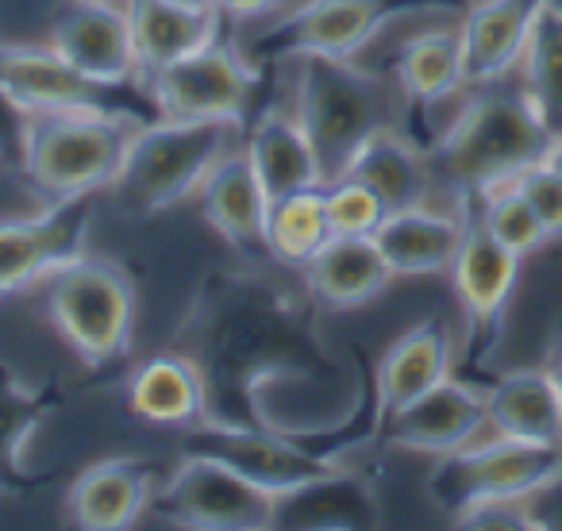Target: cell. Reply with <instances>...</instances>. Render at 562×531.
Listing matches in <instances>:
<instances>
[{"mask_svg":"<svg viewBox=\"0 0 562 531\" xmlns=\"http://www.w3.org/2000/svg\"><path fill=\"white\" fill-rule=\"evenodd\" d=\"M316 313L313 293L262 266L204 274L170 339L201 370L204 420L273 428L270 389L305 393L339 423L359 420V382L328 351Z\"/></svg>","mask_w":562,"mask_h":531,"instance_id":"obj_1","label":"cell"},{"mask_svg":"<svg viewBox=\"0 0 562 531\" xmlns=\"http://www.w3.org/2000/svg\"><path fill=\"white\" fill-rule=\"evenodd\" d=\"M554 132L543 124L520 78L470 86L443 132L428 143V166L436 193L447 204H470L482 189L513 181L547 155Z\"/></svg>","mask_w":562,"mask_h":531,"instance_id":"obj_2","label":"cell"},{"mask_svg":"<svg viewBox=\"0 0 562 531\" xmlns=\"http://www.w3.org/2000/svg\"><path fill=\"white\" fill-rule=\"evenodd\" d=\"M293 66V116L305 127L321 162L324 185L336 181L355 150L382 127L401 120V89L393 78L367 70L359 58L297 55Z\"/></svg>","mask_w":562,"mask_h":531,"instance_id":"obj_3","label":"cell"},{"mask_svg":"<svg viewBox=\"0 0 562 531\" xmlns=\"http://www.w3.org/2000/svg\"><path fill=\"white\" fill-rule=\"evenodd\" d=\"M147 120L109 109L32 112L16 170L50 201L112 189L135 132Z\"/></svg>","mask_w":562,"mask_h":531,"instance_id":"obj_4","label":"cell"},{"mask_svg":"<svg viewBox=\"0 0 562 531\" xmlns=\"http://www.w3.org/2000/svg\"><path fill=\"white\" fill-rule=\"evenodd\" d=\"M43 308L81 366L104 370L132 351L135 282L112 258L78 255L43 282Z\"/></svg>","mask_w":562,"mask_h":531,"instance_id":"obj_5","label":"cell"},{"mask_svg":"<svg viewBox=\"0 0 562 531\" xmlns=\"http://www.w3.org/2000/svg\"><path fill=\"white\" fill-rule=\"evenodd\" d=\"M239 124L227 120H155L135 132L109 193L132 216H150L193 196L216 162L232 155Z\"/></svg>","mask_w":562,"mask_h":531,"instance_id":"obj_6","label":"cell"},{"mask_svg":"<svg viewBox=\"0 0 562 531\" xmlns=\"http://www.w3.org/2000/svg\"><path fill=\"white\" fill-rule=\"evenodd\" d=\"M554 482H562V447L485 431L474 443L439 454L424 489L439 512L459 520L477 505L536 497Z\"/></svg>","mask_w":562,"mask_h":531,"instance_id":"obj_7","label":"cell"},{"mask_svg":"<svg viewBox=\"0 0 562 531\" xmlns=\"http://www.w3.org/2000/svg\"><path fill=\"white\" fill-rule=\"evenodd\" d=\"M420 9H428V0H305L273 20L258 39L239 43V50L258 70L297 55L359 58L385 27Z\"/></svg>","mask_w":562,"mask_h":531,"instance_id":"obj_8","label":"cell"},{"mask_svg":"<svg viewBox=\"0 0 562 531\" xmlns=\"http://www.w3.org/2000/svg\"><path fill=\"white\" fill-rule=\"evenodd\" d=\"M147 97L158 120H227L247 124L250 104L262 89V70L239 50V43L212 39L181 55L178 63L147 74Z\"/></svg>","mask_w":562,"mask_h":531,"instance_id":"obj_9","label":"cell"},{"mask_svg":"<svg viewBox=\"0 0 562 531\" xmlns=\"http://www.w3.org/2000/svg\"><path fill=\"white\" fill-rule=\"evenodd\" d=\"M273 493L258 489L224 462L181 454L178 470L155 489L150 512L201 531H266L273 523Z\"/></svg>","mask_w":562,"mask_h":531,"instance_id":"obj_10","label":"cell"},{"mask_svg":"<svg viewBox=\"0 0 562 531\" xmlns=\"http://www.w3.org/2000/svg\"><path fill=\"white\" fill-rule=\"evenodd\" d=\"M181 454H204V459L224 462V466H232L235 474H243L258 489L273 493V497L344 466L339 454L316 451V447H308L305 439L290 436V431L232 428V423H212V420L186 428Z\"/></svg>","mask_w":562,"mask_h":531,"instance_id":"obj_11","label":"cell"},{"mask_svg":"<svg viewBox=\"0 0 562 531\" xmlns=\"http://www.w3.org/2000/svg\"><path fill=\"white\" fill-rule=\"evenodd\" d=\"M0 89L27 112L58 109H109L155 124V101H132L127 86H104L74 70L55 47H27V43H0Z\"/></svg>","mask_w":562,"mask_h":531,"instance_id":"obj_12","label":"cell"},{"mask_svg":"<svg viewBox=\"0 0 562 531\" xmlns=\"http://www.w3.org/2000/svg\"><path fill=\"white\" fill-rule=\"evenodd\" d=\"M97 193L50 201L40 216L0 224V297L47 282L58 266L86 255Z\"/></svg>","mask_w":562,"mask_h":531,"instance_id":"obj_13","label":"cell"},{"mask_svg":"<svg viewBox=\"0 0 562 531\" xmlns=\"http://www.w3.org/2000/svg\"><path fill=\"white\" fill-rule=\"evenodd\" d=\"M520 262L524 258L493 239L482 227V219L470 212L467 231H462V242L447 274H451V290L459 297L462 316H467V343L474 351H490L497 343L508 301L520 282Z\"/></svg>","mask_w":562,"mask_h":531,"instance_id":"obj_14","label":"cell"},{"mask_svg":"<svg viewBox=\"0 0 562 531\" xmlns=\"http://www.w3.org/2000/svg\"><path fill=\"white\" fill-rule=\"evenodd\" d=\"M490 431V413H485V389L462 377H443L436 389L416 397L397 416L385 420L374 443H390L401 451L420 454H447L474 443Z\"/></svg>","mask_w":562,"mask_h":531,"instance_id":"obj_15","label":"cell"},{"mask_svg":"<svg viewBox=\"0 0 562 531\" xmlns=\"http://www.w3.org/2000/svg\"><path fill=\"white\" fill-rule=\"evenodd\" d=\"M454 366V331L447 320L431 316L420 320L397 336L390 343V351L382 354L374 370V408H370L367 439H378V431L385 428L390 416H397L405 405H413L416 397H424L428 389H436L443 377H451Z\"/></svg>","mask_w":562,"mask_h":531,"instance_id":"obj_16","label":"cell"},{"mask_svg":"<svg viewBox=\"0 0 562 531\" xmlns=\"http://www.w3.org/2000/svg\"><path fill=\"white\" fill-rule=\"evenodd\" d=\"M50 47L86 78L104 86H132L139 74L127 12L116 0H74L50 24Z\"/></svg>","mask_w":562,"mask_h":531,"instance_id":"obj_17","label":"cell"},{"mask_svg":"<svg viewBox=\"0 0 562 531\" xmlns=\"http://www.w3.org/2000/svg\"><path fill=\"white\" fill-rule=\"evenodd\" d=\"M539 12L543 0H470V9L459 20L467 86L513 78L536 32Z\"/></svg>","mask_w":562,"mask_h":531,"instance_id":"obj_18","label":"cell"},{"mask_svg":"<svg viewBox=\"0 0 562 531\" xmlns=\"http://www.w3.org/2000/svg\"><path fill=\"white\" fill-rule=\"evenodd\" d=\"M158 477L143 459H104L86 466L66 493V516L86 531H124L150 512Z\"/></svg>","mask_w":562,"mask_h":531,"instance_id":"obj_19","label":"cell"},{"mask_svg":"<svg viewBox=\"0 0 562 531\" xmlns=\"http://www.w3.org/2000/svg\"><path fill=\"white\" fill-rule=\"evenodd\" d=\"M470 204H413V208L390 212L382 227L374 231L378 250L390 262L393 278H424V274H443L451 270L454 250L467 231Z\"/></svg>","mask_w":562,"mask_h":531,"instance_id":"obj_20","label":"cell"},{"mask_svg":"<svg viewBox=\"0 0 562 531\" xmlns=\"http://www.w3.org/2000/svg\"><path fill=\"white\" fill-rule=\"evenodd\" d=\"M201 196V212L232 250H239L247 262H262L270 258V242H266V219H270V196H266L262 181L255 178L247 155L232 150L216 162V170L204 178L196 189Z\"/></svg>","mask_w":562,"mask_h":531,"instance_id":"obj_21","label":"cell"},{"mask_svg":"<svg viewBox=\"0 0 562 531\" xmlns=\"http://www.w3.org/2000/svg\"><path fill=\"white\" fill-rule=\"evenodd\" d=\"M382 523L378 493L359 470H331L273 500L278 531H359Z\"/></svg>","mask_w":562,"mask_h":531,"instance_id":"obj_22","label":"cell"},{"mask_svg":"<svg viewBox=\"0 0 562 531\" xmlns=\"http://www.w3.org/2000/svg\"><path fill=\"white\" fill-rule=\"evenodd\" d=\"M301 282L313 301L331 313H351L382 297L393 282V270L378 250L374 235H331L305 266Z\"/></svg>","mask_w":562,"mask_h":531,"instance_id":"obj_23","label":"cell"},{"mask_svg":"<svg viewBox=\"0 0 562 531\" xmlns=\"http://www.w3.org/2000/svg\"><path fill=\"white\" fill-rule=\"evenodd\" d=\"M243 155H247L255 178L262 181L266 196L278 201L285 193H297L308 185H324L321 162L308 143L305 127L297 124L293 109H262L255 120H247L243 135Z\"/></svg>","mask_w":562,"mask_h":531,"instance_id":"obj_24","label":"cell"},{"mask_svg":"<svg viewBox=\"0 0 562 531\" xmlns=\"http://www.w3.org/2000/svg\"><path fill=\"white\" fill-rule=\"evenodd\" d=\"M393 81L408 109H439L467 93V70H462L459 24H428L413 32L393 50Z\"/></svg>","mask_w":562,"mask_h":531,"instance_id":"obj_25","label":"cell"},{"mask_svg":"<svg viewBox=\"0 0 562 531\" xmlns=\"http://www.w3.org/2000/svg\"><path fill=\"white\" fill-rule=\"evenodd\" d=\"M124 12L132 27L135 66L143 78L220 39V24H224V12L216 4L193 9V4H173V0H124Z\"/></svg>","mask_w":562,"mask_h":531,"instance_id":"obj_26","label":"cell"},{"mask_svg":"<svg viewBox=\"0 0 562 531\" xmlns=\"http://www.w3.org/2000/svg\"><path fill=\"white\" fill-rule=\"evenodd\" d=\"M485 413L497 436L562 447V389L543 362L508 370L485 385Z\"/></svg>","mask_w":562,"mask_h":531,"instance_id":"obj_27","label":"cell"},{"mask_svg":"<svg viewBox=\"0 0 562 531\" xmlns=\"http://www.w3.org/2000/svg\"><path fill=\"white\" fill-rule=\"evenodd\" d=\"M124 400L139 420L158 428H193L209 416L201 370L181 351H162L132 370L124 382Z\"/></svg>","mask_w":562,"mask_h":531,"instance_id":"obj_28","label":"cell"},{"mask_svg":"<svg viewBox=\"0 0 562 531\" xmlns=\"http://www.w3.org/2000/svg\"><path fill=\"white\" fill-rule=\"evenodd\" d=\"M339 178H359L374 189L385 201L390 212L413 208V204H428L436 193V181H431L428 150L416 147L397 124L374 132L355 158L347 162V170Z\"/></svg>","mask_w":562,"mask_h":531,"instance_id":"obj_29","label":"cell"},{"mask_svg":"<svg viewBox=\"0 0 562 531\" xmlns=\"http://www.w3.org/2000/svg\"><path fill=\"white\" fill-rule=\"evenodd\" d=\"M58 405L63 389L55 382L27 385L0 359V497H27L40 485V477L24 466V447Z\"/></svg>","mask_w":562,"mask_h":531,"instance_id":"obj_30","label":"cell"},{"mask_svg":"<svg viewBox=\"0 0 562 531\" xmlns=\"http://www.w3.org/2000/svg\"><path fill=\"white\" fill-rule=\"evenodd\" d=\"M328 239L331 224L328 204H324V185H308L270 201V219H266L270 258L285 266H305Z\"/></svg>","mask_w":562,"mask_h":531,"instance_id":"obj_31","label":"cell"},{"mask_svg":"<svg viewBox=\"0 0 562 531\" xmlns=\"http://www.w3.org/2000/svg\"><path fill=\"white\" fill-rule=\"evenodd\" d=\"M524 93L531 97L536 112L554 135L562 132V16L543 4L536 20V32L528 39L520 66H516Z\"/></svg>","mask_w":562,"mask_h":531,"instance_id":"obj_32","label":"cell"},{"mask_svg":"<svg viewBox=\"0 0 562 531\" xmlns=\"http://www.w3.org/2000/svg\"><path fill=\"white\" fill-rule=\"evenodd\" d=\"M470 212L482 219V227L493 235L497 242H505L508 250H516L520 258L536 255L539 247L551 242L547 227L539 224L536 208L524 201V193L516 189V181H501L490 185L470 201Z\"/></svg>","mask_w":562,"mask_h":531,"instance_id":"obj_33","label":"cell"},{"mask_svg":"<svg viewBox=\"0 0 562 531\" xmlns=\"http://www.w3.org/2000/svg\"><path fill=\"white\" fill-rule=\"evenodd\" d=\"M331 235H374L390 216L385 201L359 178H336L324 185Z\"/></svg>","mask_w":562,"mask_h":531,"instance_id":"obj_34","label":"cell"},{"mask_svg":"<svg viewBox=\"0 0 562 531\" xmlns=\"http://www.w3.org/2000/svg\"><path fill=\"white\" fill-rule=\"evenodd\" d=\"M513 181H516V189L524 193V201L536 208L539 224L547 227L551 242L562 239V173L539 158V162H531L528 170L516 173Z\"/></svg>","mask_w":562,"mask_h":531,"instance_id":"obj_35","label":"cell"},{"mask_svg":"<svg viewBox=\"0 0 562 531\" xmlns=\"http://www.w3.org/2000/svg\"><path fill=\"white\" fill-rule=\"evenodd\" d=\"M27 120H32V112L20 109V104L12 101L4 89H0V162H4V166H20Z\"/></svg>","mask_w":562,"mask_h":531,"instance_id":"obj_36","label":"cell"},{"mask_svg":"<svg viewBox=\"0 0 562 531\" xmlns=\"http://www.w3.org/2000/svg\"><path fill=\"white\" fill-rule=\"evenodd\" d=\"M285 0H216V9L224 12L227 20H239V24H247V20H266L273 9H281Z\"/></svg>","mask_w":562,"mask_h":531,"instance_id":"obj_37","label":"cell"},{"mask_svg":"<svg viewBox=\"0 0 562 531\" xmlns=\"http://www.w3.org/2000/svg\"><path fill=\"white\" fill-rule=\"evenodd\" d=\"M543 366L551 370L554 382H559V389H562V313L554 316L551 336H547V359H543Z\"/></svg>","mask_w":562,"mask_h":531,"instance_id":"obj_38","label":"cell"},{"mask_svg":"<svg viewBox=\"0 0 562 531\" xmlns=\"http://www.w3.org/2000/svg\"><path fill=\"white\" fill-rule=\"evenodd\" d=\"M543 162H547V166H554V170L562 173V132H559V135H554V139H551V147H547Z\"/></svg>","mask_w":562,"mask_h":531,"instance_id":"obj_39","label":"cell"},{"mask_svg":"<svg viewBox=\"0 0 562 531\" xmlns=\"http://www.w3.org/2000/svg\"><path fill=\"white\" fill-rule=\"evenodd\" d=\"M173 4H193V9H209V4H216V0H173Z\"/></svg>","mask_w":562,"mask_h":531,"instance_id":"obj_40","label":"cell"},{"mask_svg":"<svg viewBox=\"0 0 562 531\" xmlns=\"http://www.w3.org/2000/svg\"><path fill=\"white\" fill-rule=\"evenodd\" d=\"M543 4H547L551 12H559V16H562V0H543Z\"/></svg>","mask_w":562,"mask_h":531,"instance_id":"obj_41","label":"cell"},{"mask_svg":"<svg viewBox=\"0 0 562 531\" xmlns=\"http://www.w3.org/2000/svg\"><path fill=\"white\" fill-rule=\"evenodd\" d=\"M0 166H4V162H0Z\"/></svg>","mask_w":562,"mask_h":531,"instance_id":"obj_42","label":"cell"}]
</instances>
